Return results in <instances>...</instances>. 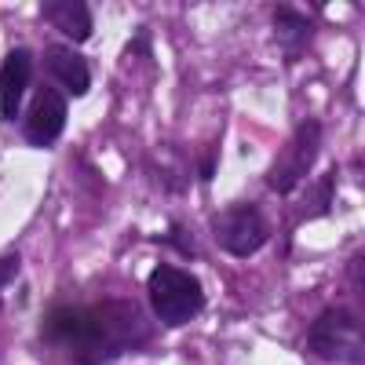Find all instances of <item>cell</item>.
I'll use <instances>...</instances> for the list:
<instances>
[{
    "instance_id": "cell-8",
    "label": "cell",
    "mask_w": 365,
    "mask_h": 365,
    "mask_svg": "<svg viewBox=\"0 0 365 365\" xmlns=\"http://www.w3.org/2000/svg\"><path fill=\"white\" fill-rule=\"evenodd\" d=\"M29 73H34V55L26 48H11L8 58L0 63V120H15L22 96L29 88Z\"/></svg>"
},
{
    "instance_id": "cell-10",
    "label": "cell",
    "mask_w": 365,
    "mask_h": 365,
    "mask_svg": "<svg viewBox=\"0 0 365 365\" xmlns=\"http://www.w3.org/2000/svg\"><path fill=\"white\" fill-rule=\"evenodd\" d=\"M41 15L58 29V34H66L70 41H88L91 37V8L81 4V0H44Z\"/></svg>"
},
{
    "instance_id": "cell-2",
    "label": "cell",
    "mask_w": 365,
    "mask_h": 365,
    "mask_svg": "<svg viewBox=\"0 0 365 365\" xmlns=\"http://www.w3.org/2000/svg\"><path fill=\"white\" fill-rule=\"evenodd\" d=\"M146 296L150 311L158 314L161 325H187L201 314L205 307V289L190 270H179L172 263H158L146 278Z\"/></svg>"
},
{
    "instance_id": "cell-3",
    "label": "cell",
    "mask_w": 365,
    "mask_h": 365,
    "mask_svg": "<svg viewBox=\"0 0 365 365\" xmlns=\"http://www.w3.org/2000/svg\"><path fill=\"white\" fill-rule=\"evenodd\" d=\"M307 347L322 361H340V365H358L365 354V336H361V311L354 307H329L314 318L307 332Z\"/></svg>"
},
{
    "instance_id": "cell-5",
    "label": "cell",
    "mask_w": 365,
    "mask_h": 365,
    "mask_svg": "<svg viewBox=\"0 0 365 365\" xmlns=\"http://www.w3.org/2000/svg\"><path fill=\"white\" fill-rule=\"evenodd\" d=\"M322 120L307 117L303 125L292 132V139L282 146V154L274 158L270 172H267V182H270V190H278V194H292L303 179H307V172L314 168L318 154H322Z\"/></svg>"
},
{
    "instance_id": "cell-6",
    "label": "cell",
    "mask_w": 365,
    "mask_h": 365,
    "mask_svg": "<svg viewBox=\"0 0 365 365\" xmlns=\"http://www.w3.org/2000/svg\"><path fill=\"white\" fill-rule=\"evenodd\" d=\"M66 128V99L63 91L51 88V84H41L34 91V103L26 110V120H22V139L29 146H51Z\"/></svg>"
},
{
    "instance_id": "cell-1",
    "label": "cell",
    "mask_w": 365,
    "mask_h": 365,
    "mask_svg": "<svg viewBox=\"0 0 365 365\" xmlns=\"http://www.w3.org/2000/svg\"><path fill=\"white\" fill-rule=\"evenodd\" d=\"M44 344L66 351L77 365H110L150 340V325L132 299L55 303L41 329Z\"/></svg>"
},
{
    "instance_id": "cell-11",
    "label": "cell",
    "mask_w": 365,
    "mask_h": 365,
    "mask_svg": "<svg viewBox=\"0 0 365 365\" xmlns=\"http://www.w3.org/2000/svg\"><path fill=\"white\" fill-rule=\"evenodd\" d=\"M332 190H336V172H325L322 182H314L311 194L303 197V205H299V212H296V223L314 220V216H325L329 205H332Z\"/></svg>"
},
{
    "instance_id": "cell-9",
    "label": "cell",
    "mask_w": 365,
    "mask_h": 365,
    "mask_svg": "<svg viewBox=\"0 0 365 365\" xmlns=\"http://www.w3.org/2000/svg\"><path fill=\"white\" fill-rule=\"evenodd\" d=\"M274 41L285 51V58H296L307 51V44L314 41V22L303 15L299 8L278 4L274 8Z\"/></svg>"
},
{
    "instance_id": "cell-4",
    "label": "cell",
    "mask_w": 365,
    "mask_h": 365,
    "mask_svg": "<svg viewBox=\"0 0 365 365\" xmlns=\"http://www.w3.org/2000/svg\"><path fill=\"white\" fill-rule=\"evenodd\" d=\"M212 237H216V245L227 256L245 259L256 249H263V241L270 237V223H267L259 205L237 201V205H227L223 212H216V220H212Z\"/></svg>"
},
{
    "instance_id": "cell-7",
    "label": "cell",
    "mask_w": 365,
    "mask_h": 365,
    "mask_svg": "<svg viewBox=\"0 0 365 365\" xmlns=\"http://www.w3.org/2000/svg\"><path fill=\"white\" fill-rule=\"evenodd\" d=\"M44 73L58 84V91L66 96H84L91 88V66L81 51L70 44H48L44 48Z\"/></svg>"
},
{
    "instance_id": "cell-13",
    "label": "cell",
    "mask_w": 365,
    "mask_h": 365,
    "mask_svg": "<svg viewBox=\"0 0 365 365\" xmlns=\"http://www.w3.org/2000/svg\"><path fill=\"white\" fill-rule=\"evenodd\" d=\"M197 172H201V179H212V175H216V154H208V158H201Z\"/></svg>"
},
{
    "instance_id": "cell-12",
    "label": "cell",
    "mask_w": 365,
    "mask_h": 365,
    "mask_svg": "<svg viewBox=\"0 0 365 365\" xmlns=\"http://www.w3.org/2000/svg\"><path fill=\"white\" fill-rule=\"evenodd\" d=\"M19 278V252H8L0 256V296H4V289Z\"/></svg>"
}]
</instances>
